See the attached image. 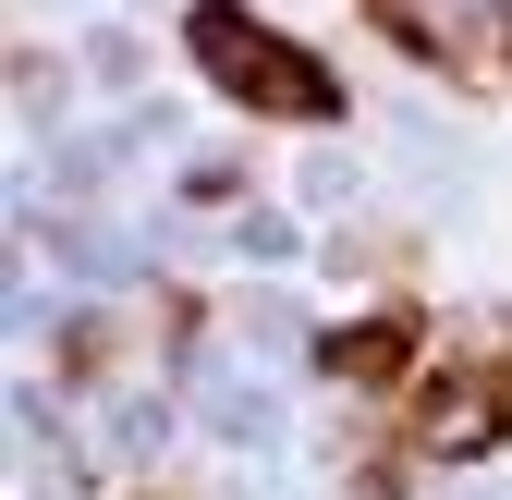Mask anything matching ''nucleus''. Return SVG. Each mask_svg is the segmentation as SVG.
Wrapping results in <instances>:
<instances>
[{"label":"nucleus","instance_id":"7ed1b4c3","mask_svg":"<svg viewBox=\"0 0 512 500\" xmlns=\"http://www.w3.org/2000/svg\"><path fill=\"white\" fill-rule=\"evenodd\" d=\"M415 354H427V305H378V318H354V330H317V379L415 391Z\"/></svg>","mask_w":512,"mask_h":500},{"label":"nucleus","instance_id":"f03ea898","mask_svg":"<svg viewBox=\"0 0 512 500\" xmlns=\"http://www.w3.org/2000/svg\"><path fill=\"white\" fill-rule=\"evenodd\" d=\"M500 440H512V330H488L427 391H403V452L415 464H488Z\"/></svg>","mask_w":512,"mask_h":500},{"label":"nucleus","instance_id":"20e7f679","mask_svg":"<svg viewBox=\"0 0 512 500\" xmlns=\"http://www.w3.org/2000/svg\"><path fill=\"white\" fill-rule=\"evenodd\" d=\"M366 25L391 37L403 61H427V74H452V86H476V49L452 37V0H366Z\"/></svg>","mask_w":512,"mask_h":500},{"label":"nucleus","instance_id":"39448f33","mask_svg":"<svg viewBox=\"0 0 512 500\" xmlns=\"http://www.w3.org/2000/svg\"><path fill=\"white\" fill-rule=\"evenodd\" d=\"M500 49H512V0H500Z\"/></svg>","mask_w":512,"mask_h":500},{"label":"nucleus","instance_id":"f257e3e1","mask_svg":"<svg viewBox=\"0 0 512 500\" xmlns=\"http://www.w3.org/2000/svg\"><path fill=\"white\" fill-rule=\"evenodd\" d=\"M183 49H196V74L220 86V110H256V122H293V135H305V122L330 135V122L354 110L330 61H317L305 37H281L269 13H244V0H196V13H183Z\"/></svg>","mask_w":512,"mask_h":500}]
</instances>
